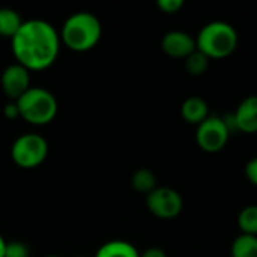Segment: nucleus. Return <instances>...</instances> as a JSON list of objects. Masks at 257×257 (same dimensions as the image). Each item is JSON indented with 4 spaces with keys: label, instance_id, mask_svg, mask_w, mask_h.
I'll use <instances>...</instances> for the list:
<instances>
[{
    "label": "nucleus",
    "instance_id": "obj_1",
    "mask_svg": "<svg viewBox=\"0 0 257 257\" xmlns=\"http://www.w3.org/2000/svg\"><path fill=\"white\" fill-rule=\"evenodd\" d=\"M11 47L17 63L27 71H44L57 60L60 35L45 20H26L11 39Z\"/></svg>",
    "mask_w": 257,
    "mask_h": 257
},
{
    "label": "nucleus",
    "instance_id": "obj_2",
    "mask_svg": "<svg viewBox=\"0 0 257 257\" xmlns=\"http://www.w3.org/2000/svg\"><path fill=\"white\" fill-rule=\"evenodd\" d=\"M102 35V26L92 12L80 11L69 15L60 30V42L75 53H86L96 47Z\"/></svg>",
    "mask_w": 257,
    "mask_h": 257
},
{
    "label": "nucleus",
    "instance_id": "obj_3",
    "mask_svg": "<svg viewBox=\"0 0 257 257\" xmlns=\"http://www.w3.org/2000/svg\"><path fill=\"white\" fill-rule=\"evenodd\" d=\"M197 50L209 59H224L238 47V32L226 21H211L196 38Z\"/></svg>",
    "mask_w": 257,
    "mask_h": 257
},
{
    "label": "nucleus",
    "instance_id": "obj_4",
    "mask_svg": "<svg viewBox=\"0 0 257 257\" xmlns=\"http://www.w3.org/2000/svg\"><path fill=\"white\" fill-rule=\"evenodd\" d=\"M20 110V119L35 126H44L54 120L57 116V99L44 87H30L17 101Z\"/></svg>",
    "mask_w": 257,
    "mask_h": 257
},
{
    "label": "nucleus",
    "instance_id": "obj_5",
    "mask_svg": "<svg viewBox=\"0 0 257 257\" xmlns=\"http://www.w3.org/2000/svg\"><path fill=\"white\" fill-rule=\"evenodd\" d=\"M48 157L47 140L35 133L20 136L11 146V158L21 169H35Z\"/></svg>",
    "mask_w": 257,
    "mask_h": 257
},
{
    "label": "nucleus",
    "instance_id": "obj_6",
    "mask_svg": "<svg viewBox=\"0 0 257 257\" xmlns=\"http://www.w3.org/2000/svg\"><path fill=\"white\" fill-rule=\"evenodd\" d=\"M230 131L227 130L223 116L209 114L200 125H197L196 142L205 152H220L229 142Z\"/></svg>",
    "mask_w": 257,
    "mask_h": 257
},
{
    "label": "nucleus",
    "instance_id": "obj_7",
    "mask_svg": "<svg viewBox=\"0 0 257 257\" xmlns=\"http://www.w3.org/2000/svg\"><path fill=\"white\" fill-rule=\"evenodd\" d=\"M146 206L157 218L173 220L182 212L184 200L176 190L169 187H157L146 196Z\"/></svg>",
    "mask_w": 257,
    "mask_h": 257
},
{
    "label": "nucleus",
    "instance_id": "obj_8",
    "mask_svg": "<svg viewBox=\"0 0 257 257\" xmlns=\"http://www.w3.org/2000/svg\"><path fill=\"white\" fill-rule=\"evenodd\" d=\"M0 84L5 95L11 101H17L21 98L32 86H30V71H27L20 63H12L6 66L0 77Z\"/></svg>",
    "mask_w": 257,
    "mask_h": 257
},
{
    "label": "nucleus",
    "instance_id": "obj_9",
    "mask_svg": "<svg viewBox=\"0 0 257 257\" xmlns=\"http://www.w3.org/2000/svg\"><path fill=\"white\" fill-rule=\"evenodd\" d=\"M163 51L175 59H187L191 53L197 50L196 38L182 30H172L163 36L161 41Z\"/></svg>",
    "mask_w": 257,
    "mask_h": 257
},
{
    "label": "nucleus",
    "instance_id": "obj_10",
    "mask_svg": "<svg viewBox=\"0 0 257 257\" xmlns=\"http://www.w3.org/2000/svg\"><path fill=\"white\" fill-rule=\"evenodd\" d=\"M238 133L256 134L257 133V95L247 96L233 113Z\"/></svg>",
    "mask_w": 257,
    "mask_h": 257
},
{
    "label": "nucleus",
    "instance_id": "obj_11",
    "mask_svg": "<svg viewBox=\"0 0 257 257\" xmlns=\"http://www.w3.org/2000/svg\"><path fill=\"white\" fill-rule=\"evenodd\" d=\"M181 116L187 123L200 125L209 116L208 102L200 96H190L181 105Z\"/></svg>",
    "mask_w": 257,
    "mask_h": 257
},
{
    "label": "nucleus",
    "instance_id": "obj_12",
    "mask_svg": "<svg viewBox=\"0 0 257 257\" xmlns=\"http://www.w3.org/2000/svg\"><path fill=\"white\" fill-rule=\"evenodd\" d=\"M95 257H140V253L133 244L126 241L114 239L102 244L96 250Z\"/></svg>",
    "mask_w": 257,
    "mask_h": 257
},
{
    "label": "nucleus",
    "instance_id": "obj_13",
    "mask_svg": "<svg viewBox=\"0 0 257 257\" xmlns=\"http://www.w3.org/2000/svg\"><path fill=\"white\" fill-rule=\"evenodd\" d=\"M21 15L12 8H0V36L12 39L23 26Z\"/></svg>",
    "mask_w": 257,
    "mask_h": 257
},
{
    "label": "nucleus",
    "instance_id": "obj_14",
    "mask_svg": "<svg viewBox=\"0 0 257 257\" xmlns=\"http://www.w3.org/2000/svg\"><path fill=\"white\" fill-rule=\"evenodd\" d=\"M131 185L137 193L148 196L157 188V176L149 169H139L131 178Z\"/></svg>",
    "mask_w": 257,
    "mask_h": 257
},
{
    "label": "nucleus",
    "instance_id": "obj_15",
    "mask_svg": "<svg viewBox=\"0 0 257 257\" xmlns=\"http://www.w3.org/2000/svg\"><path fill=\"white\" fill-rule=\"evenodd\" d=\"M232 257H257V236L239 235L230 248Z\"/></svg>",
    "mask_w": 257,
    "mask_h": 257
},
{
    "label": "nucleus",
    "instance_id": "obj_16",
    "mask_svg": "<svg viewBox=\"0 0 257 257\" xmlns=\"http://www.w3.org/2000/svg\"><path fill=\"white\" fill-rule=\"evenodd\" d=\"M238 226L242 235L257 236V205L245 206L238 215Z\"/></svg>",
    "mask_w": 257,
    "mask_h": 257
},
{
    "label": "nucleus",
    "instance_id": "obj_17",
    "mask_svg": "<svg viewBox=\"0 0 257 257\" xmlns=\"http://www.w3.org/2000/svg\"><path fill=\"white\" fill-rule=\"evenodd\" d=\"M209 57L206 54H203L202 51L196 50L194 53H191L187 59H185V68L187 72L193 77H199L203 75L208 68H209Z\"/></svg>",
    "mask_w": 257,
    "mask_h": 257
},
{
    "label": "nucleus",
    "instance_id": "obj_18",
    "mask_svg": "<svg viewBox=\"0 0 257 257\" xmlns=\"http://www.w3.org/2000/svg\"><path fill=\"white\" fill-rule=\"evenodd\" d=\"M3 257H30V251L24 242L11 241V242H6Z\"/></svg>",
    "mask_w": 257,
    "mask_h": 257
},
{
    "label": "nucleus",
    "instance_id": "obj_19",
    "mask_svg": "<svg viewBox=\"0 0 257 257\" xmlns=\"http://www.w3.org/2000/svg\"><path fill=\"white\" fill-rule=\"evenodd\" d=\"M157 6L164 14H176L182 9L184 2L182 0H158Z\"/></svg>",
    "mask_w": 257,
    "mask_h": 257
},
{
    "label": "nucleus",
    "instance_id": "obj_20",
    "mask_svg": "<svg viewBox=\"0 0 257 257\" xmlns=\"http://www.w3.org/2000/svg\"><path fill=\"white\" fill-rule=\"evenodd\" d=\"M3 116L9 120L14 119H20V110L15 101H9L5 107H3Z\"/></svg>",
    "mask_w": 257,
    "mask_h": 257
},
{
    "label": "nucleus",
    "instance_id": "obj_21",
    "mask_svg": "<svg viewBox=\"0 0 257 257\" xmlns=\"http://www.w3.org/2000/svg\"><path fill=\"white\" fill-rule=\"evenodd\" d=\"M245 176L247 179L257 187V157L250 160L245 166Z\"/></svg>",
    "mask_w": 257,
    "mask_h": 257
},
{
    "label": "nucleus",
    "instance_id": "obj_22",
    "mask_svg": "<svg viewBox=\"0 0 257 257\" xmlns=\"http://www.w3.org/2000/svg\"><path fill=\"white\" fill-rule=\"evenodd\" d=\"M140 257H167V254H166V251L163 248L151 247V248L145 250L143 253H140Z\"/></svg>",
    "mask_w": 257,
    "mask_h": 257
},
{
    "label": "nucleus",
    "instance_id": "obj_23",
    "mask_svg": "<svg viewBox=\"0 0 257 257\" xmlns=\"http://www.w3.org/2000/svg\"><path fill=\"white\" fill-rule=\"evenodd\" d=\"M5 247H6V241H5V238L0 235V257H3V253H5Z\"/></svg>",
    "mask_w": 257,
    "mask_h": 257
},
{
    "label": "nucleus",
    "instance_id": "obj_24",
    "mask_svg": "<svg viewBox=\"0 0 257 257\" xmlns=\"http://www.w3.org/2000/svg\"><path fill=\"white\" fill-rule=\"evenodd\" d=\"M45 257H59V256H54V254H50V256H45Z\"/></svg>",
    "mask_w": 257,
    "mask_h": 257
},
{
    "label": "nucleus",
    "instance_id": "obj_25",
    "mask_svg": "<svg viewBox=\"0 0 257 257\" xmlns=\"http://www.w3.org/2000/svg\"><path fill=\"white\" fill-rule=\"evenodd\" d=\"M75 257H84V256H75Z\"/></svg>",
    "mask_w": 257,
    "mask_h": 257
}]
</instances>
